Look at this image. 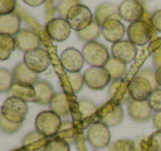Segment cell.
Segmentation results:
<instances>
[{
	"label": "cell",
	"instance_id": "1",
	"mask_svg": "<svg viewBox=\"0 0 161 151\" xmlns=\"http://www.w3.org/2000/svg\"><path fill=\"white\" fill-rule=\"evenodd\" d=\"M28 111V102L14 96L8 97L1 107V116L14 124H22L27 118Z\"/></svg>",
	"mask_w": 161,
	"mask_h": 151
},
{
	"label": "cell",
	"instance_id": "2",
	"mask_svg": "<svg viewBox=\"0 0 161 151\" xmlns=\"http://www.w3.org/2000/svg\"><path fill=\"white\" fill-rule=\"evenodd\" d=\"M36 130L44 135L45 137H56L62 126L61 117L52 110L41 111L34 120Z\"/></svg>",
	"mask_w": 161,
	"mask_h": 151
},
{
	"label": "cell",
	"instance_id": "3",
	"mask_svg": "<svg viewBox=\"0 0 161 151\" xmlns=\"http://www.w3.org/2000/svg\"><path fill=\"white\" fill-rule=\"evenodd\" d=\"M96 119L108 127H117L124 120V110L121 104L110 99L97 110Z\"/></svg>",
	"mask_w": 161,
	"mask_h": 151
},
{
	"label": "cell",
	"instance_id": "4",
	"mask_svg": "<svg viewBox=\"0 0 161 151\" xmlns=\"http://www.w3.org/2000/svg\"><path fill=\"white\" fill-rule=\"evenodd\" d=\"M84 60L92 66L104 67L109 61V52L107 48L99 42H88L82 50Z\"/></svg>",
	"mask_w": 161,
	"mask_h": 151
},
{
	"label": "cell",
	"instance_id": "5",
	"mask_svg": "<svg viewBox=\"0 0 161 151\" xmlns=\"http://www.w3.org/2000/svg\"><path fill=\"white\" fill-rule=\"evenodd\" d=\"M65 19L69 23L72 30L76 32L85 30L94 21V17H93L90 8L84 5H80V3L72 8Z\"/></svg>",
	"mask_w": 161,
	"mask_h": 151
},
{
	"label": "cell",
	"instance_id": "6",
	"mask_svg": "<svg viewBox=\"0 0 161 151\" xmlns=\"http://www.w3.org/2000/svg\"><path fill=\"white\" fill-rule=\"evenodd\" d=\"M153 30L151 23L141 19L134 23H130V25L127 28V36L129 41H131L135 45L142 47L151 40Z\"/></svg>",
	"mask_w": 161,
	"mask_h": 151
},
{
	"label": "cell",
	"instance_id": "7",
	"mask_svg": "<svg viewBox=\"0 0 161 151\" xmlns=\"http://www.w3.org/2000/svg\"><path fill=\"white\" fill-rule=\"evenodd\" d=\"M86 139L88 143L96 149L106 148L110 143V131L108 126L101 121L90 125L86 132Z\"/></svg>",
	"mask_w": 161,
	"mask_h": 151
},
{
	"label": "cell",
	"instance_id": "8",
	"mask_svg": "<svg viewBox=\"0 0 161 151\" xmlns=\"http://www.w3.org/2000/svg\"><path fill=\"white\" fill-rule=\"evenodd\" d=\"M84 75L85 84L88 86V88L93 91H102L106 88L108 84L112 81L110 74L105 67H96L92 66L88 70H86Z\"/></svg>",
	"mask_w": 161,
	"mask_h": 151
},
{
	"label": "cell",
	"instance_id": "9",
	"mask_svg": "<svg viewBox=\"0 0 161 151\" xmlns=\"http://www.w3.org/2000/svg\"><path fill=\"white\" fill-rule=\"evenodd\" d=\"M23 62L31 71L36 73H42L47 71L50 66V55L44 49H36L32 51L25 52L23 56Z\"/></svg>",
	"mask_w": 161,
	"mask_h": 151
},
{
	"label": "cell",
	"instance_id": "10",
	"mask_svg": "<svg viewBox=\"0 0 161 151\" xmlns=\"http://www.w3.org/2000/svg\"><path fill=\"white\" fill-rule=\"evenodd\" d=\"M60 62L63 69L69 73H80L83 69L85 60L82 52L75 48H67L61 53Z\"/></svg>",
	"mask_w": 161,
	"mask_h": 151
},
{
	"label": "cell",
	"instance_id": "11",
	"mask_svg": "<svg viewBox=\"0 0 161 151\" xmlns=\"http://www.w3.org/2000/svg\"><path fill=\"white\" fill-rule=\"evenodd\" d=\"M128 92L131 99L137 102H146L153 92L151 83L142 76H136L128 84Z\"/></svg>",
	"mask_w": 161,
	"mask_h": 151
},
{
	"label": "cell",
	"instance_id": "12",
	"mask_svg": "<svg viewBox=\"0 0 161 151\" xmlns=\"http://www.w3.org/2000/svg\"><path fill=\"white\" fill-rule=\"evenodd\" d=\"M71 25L64 18H53L45 25V32L50 39L56 42H63L71 34Z\"/></svg>",
	"mask_w": 161,
	"mask_h": 151
},
{
	"label": "cell",
	"instance_id": "13",
	"mask_svg": "<svg viewBox=\"0 0 161 151\" xmlns=\"http://www.w3.org/2000/svg\"><path fill=\"white\" fill-rule=\"evenodd\" d=\"M145 9L139 0H124L118 7V14L121 19L134 23L143 19Z\"/></svg>",
	"mask_w": 161,
	"mask_h": 151
},
{
	"label": "cell",
	"instance_id": "14",
	"mask_svg": "<svg viewBox=\"0 0 161 151\" xmlns=\"http://www.w3.org/2000/svg\"><path fill=\"white\" fill-rule=\"evenodd\" d=\"M112 55L115 60L123 64H129L136 59L137 48L131 41L121 40L114 43L112 47Z\"/></svg>",
	"mask_w": 161,
	"mask_h": 151
},
{
	"label": "cell",
	"instance_id": "15",
	"mask_svg": "<svg viewBox=\"0 0 161 151\" xmlns=\"http://www.w3.org/2000/svg\"><path fill=\"white\" fill-rule=\"evenodd\" d=\"M127 33L124 23L119 20V18H109L102 25V34L104 39L110 43H116L121 41L124 36Z\"/></svg>",
	"mask_w": 161,
	"mask_h": 151
},
{
	"label": "cell",
	"instance_id": "16",
	"mask_svg": "<svg viewBox=\"0 0 161 151\" xmlns=\"http://www.w3.org/2000/svg\"><path fill=\"white\" fill-rule=\"evenodd\" d=\"M14 39H16L17 49L25 53L39 49V47L41 45V39L39 34L30 29L20 30V32L14 36Z\"/></svg>",
	"mask_w": 161,
	"mask_h": 151
},
{
	"label": "cell",
	"instance_id": "17",
	"mask_svg": "<svg viewBox=\"0 0 161 151\" xmlns=\"http://www.w3.org/2000/svg\"><path fill=\"white\" fill-rule=\"evenodd\" d=\"M128 113L132 120L135 121H147L152 117V109L148 100L146 102H137L131 99L128 103Z\"/></svg>",
	"mask_w": 161,
	"mask_h": 151
},
{
	"label": "cell",
	"instance_id": "18",
	"mask_svg": "<svg viewBox=\"0 0 161 151\" xmlns=\"http://www.w3.org/2000/svg\"><path fill=\"white\" fill-rule=\"evenodd\" d=\"M49 142V138L36 130L23 137L22 148L25 151H45Z\"/></svg>",
	"mask_w": 161,
	"mask_h": 151
},
{
	"label": "cell",
	"instance_id": "19",
	"mask_svg": "<svg viewBox=\"0 0 161 151\" xmlns=\"http://www.w3.org/2000/svg\"><path fill=\"white\" fill-rule=\"evenodd\" d=\"M21 18L17 12L0 16V34L16 36L20 32Z\"/></svg>",
	"mask_w": 161,
	"mask_h": 151
},
{
	"label": "cell",
	"instance_id": "20",
	"mask_svg": "<svg viewBox=\"0 0 161 151\" xmlns=\"http://www.w3.org/2000/svg\"><path fill=\"white\" fill-rule=\"evenodd\" d=\"M14 83L25 85H34L39 81V74L31 71L25 62H20L14 70Z\"/></svg>",
	"mask_w": 161,
	"mask_h": 151
},
{
	"label": "cell",
	"instance_id": "21",
	"mask_svg": "<svg viewBox=\"0 0 161 151\" xmlns=\"http://www.w3.org/2000/svg\"><path fill=\"white\" fill-rule=\"evenodd\" d=\"M33 86L36 93V99L33 103L40 105H50L53 96L55 95L53 86L47 81H38Z\"/></svg>",
	"mask_w": 161,
	"mask_h": 151
},
{
	"label": "cell",
	"instance_id": "22",
	"mask_svg": "<svg viewBox=\"0 0 161 151\" xmlns=\"http://www.w3.org/2000/svg\"><path fill=\"white\" fill-rule=\"evenodd\" d=\"M128 84L129 83H125L123 81H115L113 84L109 86L108 89V95H109L110 99L115 100V102L123 104V103L130 102V95L128 92Z\"/></svg>",
	"mask_w": 161,
	"mask_h": 151
},
{
	"label": "cell",
	"instance_id": "23",
	"mask_svg": "<svg viewBox=\"0 0 161 151\" xmlns=\"http://www.w3.org/2000/svg\"><path fill=\"white\" fill-rule=\"evenodd\" d=\"M50 108L60 117H66L72 113L71 105L65 93H56L50 103Z\"/></svg>",
	"mask_w": 161,
	"mask_h": 151
},
{
	"label": "cell",
	"instance_id": "24",
	"mask_svg": "<svg viewBox=\"0 0 161 151\" xmlns=\"http://www.w3.org/2000/svg\"><path fill=\"white\" fill-rule=\"evenodd\" d=\"M9 94L10 96L18 97L20 99L25 100V102H34L36 96L33 85H25L19 84V83H14L12 85L11 89L9 91Z\"/></svg>",
	"mask_w": 161,
	"mask_h": 151
},
{
	"label": "cell",
	"instance_id": "25",
	"mask_svg": "<svg viewBox=\"0 0 161 151\" xmlns=\"http://www.w3.org/2000/svg\"><path fill=\"white\" fill-rule=\"evenodd\" d=\"M76 110H77L78 117L83 121H88L92 117L96 116L97 114V106L93 102L88 99H80L77 102L76 105Z\"/></svg>",
	"mask_w": 161,
	"mask_h": 151
},
{
	"label": "cell",
	"instance_id": "26",
	"mask_svg": "<svg viewBox=\"0 0 161 151\" xmlns=\"http://www.w3.org/2000/svg\"><path fill=\"white\" fill-rule=\"evenodd\" d=\"M109 18H120L118 14V9H116V7L112 3H103L95 11V20L102 27L103 23Z\"/></svg>",
	"mask_w": 161,
	"mask_h": 151
},
{
	"label": "cell",
	"instance_id": "27",
	"mask_svg": "<svg viewBox=\"0 0 161 151\" xmlns=\"http://www.w3.org/2000/svg\"><path fill=\"white\" fill-rule=\"evenodd\" d=\"M16 48V39L14 36L9 34H0V60H8Z\"/></svg>",
	"mask_w": 161,
	"mask_h": 151
},
{
	"label": "cell",
	"instance_id": "28",
	"mask_svg": "<svg viewBox=\"0 0 161 151\" xmlns=\"http://www.w3.org/2000/svg\"><path fill=\"white\" fill-rule=\"evenodd\" d=\"M106 70L108 71V73L110 74V77L114 81H120L121 78L125 76L126 74V65L123 64V63L118 62L117 60H115L114 58L109 59V61L107 62V64L105 65Z\"/></svg>",
	"mask_w": 161,
	"mask_h": 151
},
{
	"label": "cell",
	"instance_id": "29",
	"mask_svg": "<svg viewBox=\"0 0 161 151\" xmlns=\"http://www.w3.org/2000/svg\"><path fill=\"white\" fill-rule=\"evenodd\" d=\"M102 31V27L99 23L94 19L93 23L88 28H86L83 31L77 32V38L82 41H85L86 43L88 42H94L97 38L99 36V33Z\"/></svg>",
	"mask_w": 161,
	"mask_h": 151
},
{
	"label": "cell",
	"instance_id": "30",
	"mask_svg": "<svg viewBox=\"0 0 161 151\" xmlns=\"http://www.w3.org/2000/svg\"><path fill=\"white\" fill-rule=\"evenodd\" d=\"M56 138L65 140L69 143H72L77 138V131L76 128L71 121H64L62 122V126L60 128V131L56 135Z\"/></svg>",
	"mask_w": 161,
	"mask_h": 151
},
{
	"label": "cell",
	"instance_id": "31",
	"mask_svg": "<svg viewBox=\"0 0 161 151\" xmlns=\"http://www.w3.org/2000/svg\"><path fill=\"white\" fill-rule=\"evenodd\" d=\"M14 84V73L6 69L0 70V92L6 93L11 89L12 85Z\"/></svg>",
	"mask_w": 161,
	"mask_h": 151
},
{
	"label": "cell",
	"instance_id": "32",
	"mask_svg": "<svg viewBox=\"0 0 161 151\" xmlns=\"http://www.w3.org/2000/svg\"><path fill=\"white\" fill-rule=\"evenodd\" d=\"M66 78L74 93H78V92L82 91L84 84H85L84 75H82L80 73H67Z\"/></svg>",
	"mask_w": 161,
	"mask_h": 151
},
{
	"label": "cell",
	"instance_id": "33",
	"mask_svg": "<svg viewBox=\"0 0 161 151\" xmlns=\"http://www.w3.org/2000/svg\"><path fill=\"white\" fill-rule=\"evenodd\" d=\"M77 5H80V0H58V12L61 18H66L69 10Z\"/></svg>",
	"mask_w": 161,
	"mask_h": 151
},
{
	"label": "cell",
	"instance_id": "34",
	"mask_svg": "<svg viewBox=\"0 0 161 151\" xmlns=\"http://www.w3.org/2000/svg\"><path fill=\"white\" fill-rule=\"evenodd\" d=\"M45 151H71L69 150V143L65 140L55 138V139L50 140L47 143Z\"/></svg>",
	"mask_w": 161,
	"mask_h": 151
},
{
	"label": "cell",
	"instance_id": "35",
	"mask_svg": "<svg viewBox=\"0 0 161 151\" xmlns=\"http://www.w3.org/2000/svg\"><path fill=\"white\" fill-rule=\"evenodd\" d=\"M110 151H135L134 142L129 139H119L110 146Z\"/></svg>",
	"mask_w": 161,
	"mask_h": 151
},
{
	"label": "cell",
	"instance_id": "36",
	"mask_svg": "<svg viewBox=\"0 0 161 151\" xmlns=\"http://www.w3.org/2000/svg\"><path fill=\"white\" fill-rule=\"evenodd\" d=\"M22 124H14V122L8 121L7 119L1 116L0 118V129L1 131L5 133H8V135H12V133H16L19 129L21 128Z\"/></svg>",
	"mask_w": 161,
	"mask_h": 151
},
{
	"label": "cell",
	"instance_id": "37",
	"mask_svg": "<svg viewBox=\"0 0 161 151\" xmlns=\"http://www.w3.org/2000/svg\"><path fill=\"white\" fill-rule=\"evenodd\" d=\"M148 103L152 110H154L156 113L161 111V89H154L150 95Z\"/></svg>",
	"mask_w": 161,
	"mask_h": 151
},
{
	"label": "cell",
	"instance_id": "38",
	"mask_svg": "<svg viewBox=\"0 0 161 151\" xmlns=\"http://www.w3.org/2000/svg\"><path fill=\"white\" fill-rule=\"evenodd\" d=\"M148 146L151 151H161V130H156L150 136Z\"/></svg>",
	"mask_w": 161,
	"mask_h": 151
},
{
	"label": "cell",
	"instance_id": "39",
	"mask_svg": "<svg viewBox=\"0 0 161 151\" xmlns=\"http://www.w3.org/2000/svg\"><path fill=\"white\" fill-rule=\"evenodd\" d=\"M16 0H0V16L12 14L16 9Z\"/></svg>",
	"mask_w": 161,
	"mask_h": 151
},
{
	"label": "cell",
	"instance_id": "40",
	"mask_svg": "<svg viewBox=\"0 0 161 151\" xmlns=\"http://www.w3.org/2000/svg\"><path fill=\"white\" fill-rule=\"evenodd\" d=\"M138 76H142V77L147 78V80L151 83L152 87H153V91L154 89H158V84H157V81H156V72L151 71V70H149V69L142 70V71L139 73Z\"/></svg>",
	"mask_w": 161,
	"mask_h": 151
},
{
	"label": "cell",
	"instance_id": "41",
	"mask_svg": "<svg viewBox=\"0 0 161 151\" xmlns=\"http://www.w3.org/2000/svg\"><path fill=\"white\" fill-rule=\"evenodd\" d=\"M151 25L156 31L161 32V9L151 14Z\"/></svg>",
	"mask_w": 161,
	"mask_h": 151
},
{
	"label": "cell",
	"instance_id": "42",
	"mask_svg": "<svg viewBox=\"0 0 161 151\" xmlns=\"http://www.w3.org/2000/svg\"><path fill=\"white\" fill-rule=\"evenodd\" d=\"M152 122L157 130H161V111L156 113L152 116Z\"/></svg>",
	"mask_w": 161,
	"mask_h": 151
},
{
	"label": "cell",
	"instance_id": "43",
	"mask_svg": "<svg viewBox=\"0 0 161 151\" xmlns=\"http://www.w3.org/2000/svg\"><path fill=\"white\" fill-rule=\"evenodd\" d=\"M45 0H23V3H25V5L30 6V7H39V6H41L42 3H44Z\"/></svg>",
	"mask_w": 161,
	"mask_h": 151
},
{
	"label": "cell",
	"instance_id": "44",
	"mask_svg": "<svg viewBox=\"0 0 161 151\" xmlns=\"http://www.w3.org/2000/svg\"><path fill=\"white\" fill-rule=\"evenodd\" d=\"M156 81L158 86L161 87V66H159L156 71Z\"/></svg>",
	"mask_w": 161,
	"mask_h": 151
},
{
	"label": "cell",
	"instance_id": "45",
	"mask_svg": "<svg viewBox=\"0 0 161 151\" xmlns=\"http://www.w3.org/2000/svg\"><path fill=\"white\" fill-rule=\"evenodd\" d=\"M12 151H25V149L21 147V148H19V149H14V150H12Z\"/></svg>",
	"mask_w": 161,
	"mask_h": 151
},
{
	"label": "cell",
	"instance_id": "46",
	"mask_svg": "<svg viewBox=\"0 0 161 151\" xmlns=\"http://www.w3.org/2000/svg\"><path fill=\"white\" fill-rule=\"evenodd\" d=\"M93 151H99V150H93Z\"/></svg>",
	"mask_w": 161,
	"mask_h": 151
}]
</instances>
